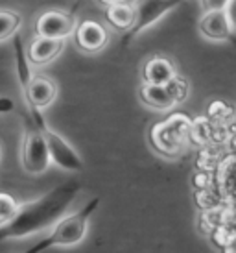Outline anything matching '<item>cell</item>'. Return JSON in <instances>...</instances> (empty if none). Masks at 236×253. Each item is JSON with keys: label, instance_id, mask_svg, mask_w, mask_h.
<instances>
[{"label": "cell", "instance_id": "6da1fadb", "mask_svg": "<svg viewBox=\"0 0 236 253\" xmlns=\"http://www.w3.org/2000/svg\"><path fill=\"white\" fill-rule=\"evenodd\" d=\"M61 204L63 192H54V194H48V196L39 200V202L21 205V209H19V212L15 214L11 222L0 225V240L19 239V237H26L30 233L42 229L59 212Z\"/></svg>", "mask_w": 236, "mask_h": 253}, {"label": "cell", "instance_id": "7a4b0ae2", "mask_svg": "<svg viewBox=\"0 0 236 253\" xmlns=\"http://www.w3.org/2000/svg\"><path fill=\"white\" fill-rule=\"evenodd\" d=\"M192 131V119L185 113H174L166 120L157 122L150 131L152 146L162 157H177L188 146Z\"/></svg>", "mask_w": 236, "mask_h": 253}, {"label": "cell", "instance_id": "3957f363", "mask_svg": "<svg viewBox=\"0 0 236 253\" xmlns=\"http://www.w3.org/2000/svg\"><path fill=\"white\" fill-rule=\"evenodd\" d=\"M87 235V214L76 212L59 220L50 235V239L41 242L35 250H44L50 246H76Z\"/></svg>", "mask_w": 236, "mask_h": 253}, {"label": "cell", "instance_id": "277c9868", "mask_svg": "<svg viewBox=\"0 0 236 253\" xmlns=\"http://www.w3.org/2000/svg\"><path fill=\"white\" fill-rule=\"evenodd\" d=\"M52 155L42 129H30L24 139V152H22V165L30 174H42L50 167Z\"/></svg>", "mask_w": 236, "mask_h": 253}, {"label": "cell", "instance_id": "5b68a950", "mask_svg": "<svg viewBox=\"0 0 236 253\" xmlns=\"http://www.w3.org/2000/svg\"><path fill=\"white\" fill-rule=\"evenodd\" d=\"M76 21L74 17L59 9H50L39 15L35 22V34L52 39H69L76 32Z\"/></svg>", "mask_w": 236, "mask_h": 253}, {"label": "cell", "instance_id": "8992f818", "mask_svg": "<svg viewBox=\"0 0 236 253\" xmlns=\"http://www.w3.org/2000/svg\"><path fill=\"white\" fill-rule=\"evenodd\" d=\"M74 37H76L78 48L87 52V54H96L100 50H104L109 42V32L98 21L79 22L76 26Z\"/></svg>", "mask_w": 236, "mask_h": 253}, {"label": "cell", "instance_id": "52a82bcc", "mask_svg": "<svg viewBox=\"0 0 236 253\" xmlns=\"http://www.w3.org/2000/svg\"><path fill=\"white\" fill-rule=\"evenodd\" d=\"M179 2L181 0H133L131 4L135 7V13H137L133 32L150 28L162 15L168 13L170 9H174Z\"/></svg>", "mask_w": 236, "mask_h": 253}, {"label": "cell", "instance_id": "ba28073f", "mask_svg": "<svg viewBox=\"0 0 236 253\" xmlns=\"http://www.w3.org/2000/svg\"><path fill=\"white\" fill-rule=\"evenodd\" d=\"M197 28H199V34L208 41H225V39H229L235 34L233 24L229 21V15H227V9L205 11L201 15V19H199Z\"/></svg>", "mask_w": 236, "mask_h": 253}, {"label": "cell", "instance_id": "9c48e42d", "mask_svg": "<svg viewBox=\"0 0 236 253\" xmlns=\"http://www.w3.org/2000/svg\"><path fill=\"white\" fill-rule=\"evenodd\" d=\"M42 133H44L46 142H48L52 161L56 163V165H59L61 169L72 170V172H76V170L81 169V159H79V155L70 148V144L65 141L63 137L54 133L48 127H42Z\"/></svg>", "mask_w": 236, "mask_h": 253}, {"label": "cell", "instance_id": "30bf717a", "mask_svg": "<svg viewBox=\"0 0 236 253\" xmlns=\"http://www.w3.org/2000/svg\"><path fill=\"white\" fill-rule=\"evenodd\" d=\"M216 187L222 202L236 209V155L225 157L216 170Z\"/></svg>", "mask_w": 236, "mask_h": 253}, {"label": "cell", "instance_id": "8fae6325", "mask_svg": "<svg viewBox=\"0 0 236 253\" xmlns=\"http://www.w3.org/2000/svg\"><path fill=\"white\" fill-rule=\"evenodd\" d=\"M26 96L35 109H44L56 100L57 85L46 76H34L26 82Z\"/></svg>", "mask_w": 236, "mask_h": 253}, {"label": "cell", "instance_id": "7c38bea8", "mask_svg": "<svg viewBox=\"0 0 236 253\" xmlns=\"http://www.w3.org/2000/svg\"><path fill=\"white\" fill-rule=\"evenodd\" d=\"M65 48V39H52V37L35 36L30 42L28 59L34 65H46L54 61Z\"/></svg>", "mask_w": 236, "mask_h": 253}, {"label": "cell", "instance_id": "4fadbf2b", "mask_svg": "<svg viewBox=\"0 0 236 253\" xmlns=\"http://www.w3.org/2000/svg\"><path fill=\"white\" fill-rule=\"evenodd\" d=\"M140 100L152 109L157 111H170L177 106L174 94L168 84H144L140 87Z\"/></svg>", "mask_w": 236, "mask_h": 253}, {"label": "cell", "instance_id": "5bb4252c", "mask_svg": "<svg viewBox=\"0 0 236 253\" xmlns=\"http://www.w3.org/2000/svg\"><path fill=\"white\" fill-rule=\"evenodd\" d=\"M177 74L172 59L166 56H153L142 65V82L144 84H170Z\"/></svg>", "mask_w": 236, "mask_h": 253}, {"label": "cell", "instance_id": "9a60e30c", "mask_svg": "<svg viewBox=\"0 0 236 253\" xmlns=\"http://www.w3.org/2000/svg\"><path fill=\"white\" fill-rule=\"evenodd\" d=\"M135 19H137V13H135V7H133L131 2L120 0L117 4L107 6V9H105V21L117 30L133 28L135 26Z\"/></svg>", "mask_w": 236, "mask_h": 253}, {"label": "cell", "instance_id": "2e32d148", "mask_svg": "<svg viewBox=\"0 0 236 253\" xmlns=\"http://www.w3.org/2000/svg\"><path fill=\"white\" fill-rule=\"evenodd\" d=\"M21 26V15L7 9H0V41L11 37Z\"/></svg>", "mask_w": 236, "mask_h": 253}, {"label": "cell", "instance_id": "e0dca14e", "mask_svg": "<svg viewBox=\"0 0 236 253\" xmlns=\"http://www.w3.org/2000/svg\"><path fill=\"white\" fill-rule=\"evenodd\" d=\"M21 209V204L7 192H0V225L11 222Z\"/></svg>", "mask_w": 236, "mask_h": 253}, {"label": "cell", "instance_id": "ac0fdd59", "mask_svg": "<svg viewBox=\"0 0 236 253\" xmlns=\"http://www.w3.org/2000/svg\"><path fill=\"white\" fill-rule=\"evenodd\" d=\"M212 135L210 124L207 119H196L192 120V131H190V139L197 144H205L208 141V137Z\"/></svg>", "mask_w": 236, "mask_h": 253}, {"label": "cell", "instance_id": "d6986e66", "mask_svg": "<svg viewBox=\"0 0 236 253\" xmlns=\"http://www.w3.org/2000/svg\"><path fill=\"white\" fill-rule=\"evenodd\" d=\"M168 87H170V91H172V94H174V98L177 104L185 102L188 96V92H190V85H188V82L183 76H179V74H175V76L172 78V82L168 84Z\"/></svg>", "mask_w": 236, "mask_h": 253}, {"label": "cell", "instance_id": "ffe728a7", "mask_svg": "<svg viewBox=\"0 0 236 253\" xmlns=\"http://www.w3.org/2000/svg\"><path fill=\"white\" fill-rule=\"evenodd\" d=\"M199 2L203 11H210V9H227L231 0H199Z\"/></svg>", "mask_w": 236, "mask_h": 253}, {"label": "cell", "instance_id": "44dd1931", "mask_svg": "<svg viewBox=\"0 0 236 253\" xmlns=\"http://www.w3.org/2000/svg\"><path fill=\"white\" fill-rule=\"evenodd\" d=\"M227 15H229V21L233 24V30L236 34V0H231L229 6H227Z\"/></svg>", "mask_w": 236, "mask_h": 253}, {"label": "cell", "instance_id": "7402d4cb", "mask_svg": "<svg viewBox=\"0 0 236 253\" xmlns=\"http://www.w3.org/2000/svg\"><path fill=\"white\" fill-rule=\"evenodd\" d=\"M13 109V102L9 98H0V113H6Z\"/></svg>", "mask_w": 236, "mask_h": 253}, {"label": "cell", "instance_id": "603a6c76", "mask_svg": "<svg viewBox=\"0 0 236 253\" xmlns=\"http://www.w3.org/2000/svg\"><path fill=\"white\" fill-rule=\"evenodd\" d=\"M100 4H104L105 7L107 6H111V4H117V2H120V0H98Z\"/></svg>", "mask_w": 236, "mask_h": 253}, {"label": "cell", "instance_id": "cb8c5ba5", "mask_svg": "<svg viewBox=\"0 0 236 253\" xmlns=\"http://www.w3.org/2000/svg\"><path fill=\"white\" fill-rule=\"evenodd\" d=\"M0 157H2V152H0Z\"/></svg>", "mask_w": 236, "mask_h": 253}]
</instances>
